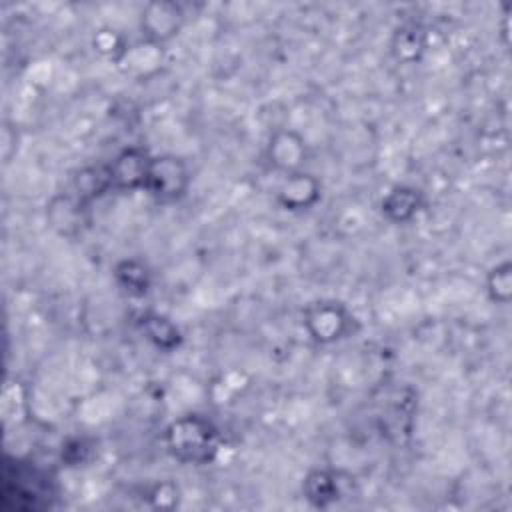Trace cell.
<instances>
[{
    "label": "cell",
    "mask_w": 512,
    "mask_h": 512,
    "mask_svg": "<svg viewBox=\"0 0 512 512\" xmlns=\"http://www.w3.org/2000/svg\"><path fill=\"white\" fill-rule=\"evenodd\" d=\"M304 158H306V142L298 132L278 130L272 134L268 142V160L276 170L284 174L302 170Z\"/></svg>",
    "instance_id": "cell-9"
},
{
    "label": "cell",
    "mask_w": 512,
    "mask_h": 512,
    "mask_svg": "<svg viewBox=\"0 0 512 512\" xmlns=\"http://www.w3.org/2000/svg\"><path fill=\"white\" fill-rule=\"evenodd\" d=\"M164 446L182 464H208L220 452V430L200 414H184L164 430Z\"/></svg>",
    "instance_id": "cell-1"
},
{
    "label": "cell",
    "mask_w": 512,
    "mask_h": 512,
    "mask_svg": "<svg viewBox=\"0 0 512 512\" xmlns=\"http://www.w3.org/2000/svg\"><path fill=\"white\" fill-rule=\"evenodd\" d=\"M84 206L76 196L72 194H60L54 196L48 204L46 216L50 220V226L56 228L60 234L72 236L80 230L82 222H84Z\"/></svg>",
    "instance_id": "cell-12"
},
{
    "label": "cell",
    "mask_w": 512,
    "mask_h": 512,
    "mask_svg": "<svg viewBox=\"0 0 512 512\" xmlns=\"http://www.w3.org/2000/svg\"><path fill=\"white\" fill-rule=\"evenodd\" d=\"M486 292L492 302L508 304L512 298V264L508 260L490 268L486 276Z\"/></svg>",
    "instance_id": "cell-15"
},
{
    "label": "cell",
    "mask_w": 512,
    "mask_h": 512,
    "mask_svg": "<svg viewBox=\"0 0 512 512\" xmlns=\"http://www.w3.org/2000/svg\"><path fill=\"white\" fill-rule=\"evenodd\" d=\"M184 24V10L170 0L148 2L140 12V30L150 46L172 40Z\"/></svg>",
    "instance_id": "cell-5"
},
{
    "label": "cell",
    "mask_w": 512,
    "mask_h": 512,
    "mask_svg": "<svg viewBox=\"0 0 512 512\" xmlns=\"http://www.w3.org/2000/svg\"><path fill=\"white\" fill-rule=\"evenodd\" d=\"M54 500V482L48 472L30 462H4L2 474V506L14 510H42L50 508Z\"/></svg>",
    "instance_id": "cell-2"
},
{
    "label": "cell",
    "mask_w": 512,
    "mask_h": 512,
    "mask_svg": "<svg viewBox=\"0 0 512 512\" xmlns=\"http://www.w3.org/2000/svg\"><path fill=\"white\" fill-rule=\"evenodd\" d=\"M188 164L174 154L152 156L148 164V174L144 182V192H148L158 202H176L190 188Z\"/></svg>",
    "instance_id": "cell-3"
},
{
    "label": "cell",
    "mask_w": 512,
    "mask_h": 512,
    "mask_svg": "<svg viewBox=\"0 0 512 512\" xmlns=\"http://www.w3.org/2000/svg\"><path fill=\"white\" fill-rule=\"evenodd\" d=\"M150 158L152 156L144 148H138V146L124 148L108 164L110 180H112V190H118V192L144 190Z\"/></svg>",
    "instance_id": "cell-7"
},
{
    "label": "cell",
    "mask_w": 512,
    "mask_h": 512,
    "mask_svg": "<svg viewBox=\"0 0 512 512\" xmlns=\"http://www.w3.org/2000/svg\"><path fill=\"white\" fill-rule=\"evenodd\" d=\"M302 324L314 342L332 344L350 332L352 314L342 302L316 300L304 308Z\"/></svg>",
    "instance_id": "cell-4"
},
{
    "label": "cell",
    "mask_w": 512,
    "mask_h": 512,
    "mask_svg": "<svg viewBox=\"0 0 512 512\" xmlns=\"http://www.w3.org/2000/svg\"><path fill=\"white\" fill-rule=\"evenodd\" d=\"M110 190H112V180H110L108 166L82 168L74 178V192H76L74 196L82 204H90L92 200L104 196Z\"/></svg>",
    "instance_id": "cell-13"
},
{
    "label": "cell",
    "mask_w": 512,
    "mask_h": 512,
    "mask_svg": "<svg viewBox=\"0 0 512 512\" xmlns=\"http://www.w3.org/2000/svg\"><path fill=\"white\" fill-rule=\"evenodd\" d=\"M354 484V478L342 470H326L318 468L308 472L302 484L304 498L316 506L326 508L334 502H338L342 496L350 494V486Z\"/></svg>",
    "instance_id": "cell-6"
},
{
    "label": "cell",
    "mask_w": 512,
    "mask_h": 512,
    "mask_svg": "<svg viewBox=\"0 0 512 512\" xmlns=\"http://www.w3.org/2000/svg\"><path fill=\"white\" fill-rule=\"evenodd\" d=\"M320 196H322L320 180L304 170L284 174V180L276 190V202L288 212L310 210L312 206L318 204Z\"/></svg>",
    "instance_id": "cell-8"
},
{
    "label": "cell",
    "mask_w": 512,
    "mask_h": 512,
    "mask_svg": "<svg viewBox=\"0 0 512 512\" xmlns=\"http://www.w3.org/2000/svg\"><path fill=\"white\" fill-rule=\"evenodd\" d=\"M140 332L148 342H152L158 350L172 352L182 344V334L178 326L158 312H142L136 320Z\"/></svg>",
    "instance_id": "cell-11"
},
{
    "label": "cell",
    "mask_w": 512,
    "mask_h": 512,
    "mask_svg": "<svg viewBox=\"0 0 512 512\" xmlns=\"http://www.w3.org/2000/svg\"><path fill=\"white\" fill-rule=\"evenodd\" d=\"M114 278L120 284V288L130 296H144L152 284L148 268L136 258L120 260L114 268Z\"/></svg>",
    "instance_id": "cell-14"
},
{
    "label": "cell",
    "mask_w": 512,
    "mask_h": 512,
    "mask_svg": "<svg viewBox=\"0 0 512 512\" xmlns=\"http://www.w3.org/2000/svg\"><path fill=\"white\" fill-rule=\"evenodd\" d=\"M422 206H424L422 192L406 184L390 188L380 202V210L384 218H388L394 224H406L414 220L416 214L422 210Z\"/></svg>",
    "instance_id": "cell-10"
}]
</instances>
